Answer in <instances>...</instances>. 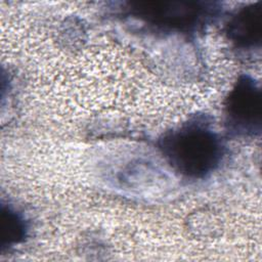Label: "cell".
<instances>
[{"instance_id": "5b68a950", "label": "cell", "mask_w": 262, "mask_h": 262, "mask_svg": "<svg viewBox=\"0 0 262 262\" xmlns=\"http://www.w3.org/2000/svg\"><path fill=\"white\" fill-rule=\"evenodd\" d=\"M3 218V224H2V229H3V238L8 237V241H15L20 233L21 230V225L19 223V220L17 216H15L11 212L3 213L2 214Z\"/></svg>"}, {"instance_id": "3957f363", "label": "cell", "mask_w": 262, "mask_h": 262, "mask_svg": "<svg viewBox=\"0 0 262 262\" xmlns=\"http://www.w3.org/2000/svg\"><path fill=\"white\" fill-rule=\"evenodd\" d=\"M227 117L230 125L241 131H253L260 123V92L255 84L244 79L229 95Z\"/></svg>"}, {"instance_id": "6da1fadb", "label": "cell", "mask_w": 262, "mask_h": 262, "mask_svg": "<svg viewBox=\"0 0 262 262\" xmlns=\"http://www.w3.org/2000/svg\"><path fill=\"white\" fill-rule=\"evenodd\" d=\"M164 151L182 173L201 177L209 173L220 159V144L208 129L191 125L164 140Z\"/></svg>"}, {"instance_id": "7a4b0ae2", "label": "cell", "mask_w": 262, "mask_h": 262, "mask_svg": "<svg viewBox=\"0 0 262 262\" xmlns=\"http://www.w3.org/2000/svg\"><path fill=\"white\" fill-rule=\"evenodd\" d=\"M138 17L157 26L169 28H189L198 20L202 8L189 2H138L132 5Z\"/></svg>"}, {"instance_id": "277c9868", "label": "cell", "mask_w": 262, "mask_h": 262, "mask_svg": "<svg viewBox=\"0 0 262 262\" xmlns=\"http://www.w3.org/2000/svg\"><path fill=\"white\" fill-rule=\"evenodd\" d=\"M230 34L236 42L253 44L260 34L261 7L260 4L246 7L233 18Z\"/></svg>"}]
</instances>
